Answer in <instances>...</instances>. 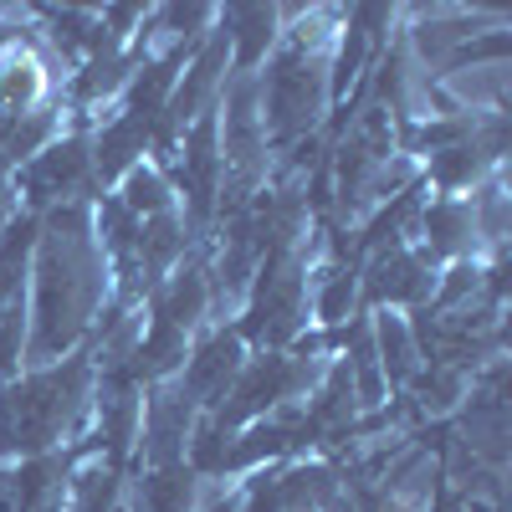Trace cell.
<instances>
[{"mask_svg":"<svg viewBox=\"0 0 512 512\" xmlns=\"http://www.w3.org/2000/svg\"><path fill=\"white\" fill-rule=\"evenodd\" d=\"M318 108H323V72H318V62L303 47H292L267 72V113H262V128L272 123L277 139H292V134H303V128L318 118Z\"/></svg>","mask_w":512,"mask_h":512,"instance_id":"obj_1","label":"cell"},{"mask_svg":"<svg viewBox=\"0 0 512 512\" xmlns=\"http://www.w3.org/2000/svg\"><path fill=\"white\" fill-rule=\"evenodd\" d=\"M47 98V67L21 41H0V118H31Z\"/></svg>","mask_w":512,"mask_h":512,"instance_id":"obj_2","label":"cell"},{"mask_svg":"<svg viewBox=\"0 0 512 512\" xmlns=\"http://www.w3.org/2000/svg\"><path fill=\"white\" fill-rule=\"evenodd\" d=\"M82 175H88V154H82L77 139H67V144H52V149H41L31 159L26 185H31L36 200H62L82 185Z\"/></svg>","mask_w":512,"mask_h":512,"instance_id":"obj_3","label":"cell"},{"mask_svg":"<svg viewBox=\"0 0 512 512\" xmlns=\"http://www.w3.org/2000/svg\"><path fill=\"white\" fill-rule=\"evenodd\" d=\"M374 292H379V297H420V292H425V272L395 246L390 256H379V267H374Z\"/></svg>","mask_w":512,"mask_h":512,"instance_id":"obj_4","label":"cell"}]
</instances>
